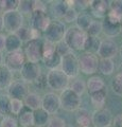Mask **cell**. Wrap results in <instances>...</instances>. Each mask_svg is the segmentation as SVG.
Instances as JSON below:
<instances>
[{
	"instance_id": "ab89813d",
	"label": "cell",
	"mask_w": 122,
	"mask_h": 127,
	"mask_svg": "<svg viewBox=\"0 0 122 127\" xmlns=\"http://www.w3.org/2000/svg\"><path fill=\"white\" fill-rule=\"evenodd\" d=\"M66 121L61 117L52 116L49 118V121L47 123V127H66Z\"/></svg>"
},
{
	"instance_id": "ac0fdd59",
	"label": "cell",
	"mask_w": 122,
	"mask_h": 127,
	"mask_svg": "<svg viewBox=\"0 0 122 127\" xmlns=\"http://www.w3.org/2000/svg\"><path fill=\"white\" fill-rule=\"evenodd\" d=\"M86 89H87L89 94H91L93 92H98V91H101V90H104L105 83L103 81V78L100 76L89 77L87 83H86Z\"/></svg>"
},
{
	"instance_id": "8992f818",
	"label": "cell",
	"mask_w": 122,
	"mask_h": 127,
	"mask_svg": "<svg viewBox=\"0 0 122 127\" xmlns=\"http://www.w3.org/2000/svg\"><path fill=\"white\" fill-rule=\"evenodd\" d=\"M66 30L67 29H66L64 22H62L60 20L51 21L49 27L47 28L46 31L44 32L46 40H48L52 43H57L58 41L64 39V35H65Z\"/></svg>"
},
{
	"instance_id": "52a82bcc",
	"label": "cell",
	"mask_w": 122,
	"mask_h": 127,
	"mask_svg": "<svg viewBox=\"0 0 122 127\" xmlns=\"http://www.w3.org/2000/svg\"><path fill=\"white\" fill-rule=\"evenodd\" d=\"M26 64V56L22 50L6 53L4 57V66L11 72H20Z\"/></svg>"
},
{
	"instance_id": "7dc6e473",
	"label": "cell",
	"mask_w": 122,
	"mask_h": 127,
	"mask_svg": "<svg viewBox=\"0 0 122 127\" xmlns=\"http://www.w3.org/2000/svg\"><path fill=\"white\" fill-rule=\"evenodd\" d=\"M90 6V1H74V9L77 11H84Z\"/></svg>"
},
{
	"instance_id": "2e32d148",
	"label": "cell",
	"mask_w": 122,
	"mask_h": 127,
	"mask_svg": "<svg viewBox=\"0 0 122 127\" xmlns=\"http://www.w3.org/2000/svg\"><path fill=\"white\" fill-rule=\"evenodd\" d=\"M89 7L94 16L99 18H105L108 12L111 11V2L105 0H94V1H90Z\"/></svg>"
},
{
	"instance_id": "ee69618b",
	"label": "cell",
	"mask_w": 122,
	"mask_h": 127,
	"mask_svg": "<svg viewBox=\"0 0 122 127\" xmlns=\"http://www.w3.org/2000/svg\"><path fill=\"white\" fill-rule=\"evenodd\" d=\"M79 15V12L76 10V9H68L66 11V13L64 14V16H63V19L66 21V22H73L77 20V17Z\"/></svg>"
},
{
	"instance_id": "4dcf8cb0",
	"label": "cell",
	"mask_w": 122,
	"mask_h": 127,
	"mask_svg": "<svg viewBox=\"0 0 122 127\" xmlns=\"http://www.w3.org/2000/svg\"><path fill=\"white\" fill-rule=\"evenodd\" d=\"M10 101L11 98L7 96V94H0V116L1 117H6L11 113Z\"/></svg>"
},
{
	"instance_id": "f35d334b",
	"label": "cell",
	"mask_w": 122,
	"mask_h": 127,
	"mask_svg": "<svg viewBox=\"0 0 122 127\" xmlns=\"http://www.w3.org/2000/svg\"><path fill=\"white\" fill-rule=\"evenodd\" d=\"M23 101L21 100H15V98H11L10 101V110H11V113L13 114H18L21 112V110L23 109Z\"/></svg>"
},
{
	"instance_id": "74e56055",
	"label": "cell",
	"mask_w": 122,
	"mask_h": 127,
	"mask_svg": "<svg viewBox=\"0 0 122 127\" xmlns=\"http://www.w3.org/2000/svg\"><path fill=\"white\" fill-rule=\"evenodd\" d=\"M17 11L20 14H32L33 13V1H28V0H23L19 1Z\"/></svg>"
},
{
	"instance_id": "9f6ffc18",
	"label": "cell",
	"mask_w": 122,
	"mask_h": 127,
	"mask_svg": "<svg viewBox=\"0 0 122 127\" xmlns=\"http://www.w3.org/2000/svg\"><path fill=\"white\" fill-rule=\"evenodd\" d=\"M66 127H73V126H66Z\"/></svg>"
},
{
	"instance_id": "8d00e7d4",
	"label": "cell",
	"mask_w": 122,
	"mask_h": 127,
	"mask_svg": "<svg viewBox=\"0 0 122 127\" xmlns=\"http://www.w3.org/2000/svg\"><path fill=\"white\" fill-rule=\"evenodd\" d=\"M70 89H71L74 93H77L79 96H81L86 90V83L83 79H76L71 84V86H70Z\"/></svg>"
},
{
	"instance_id": "cb8c5ba5",
	"label": "cell",
	"mask_w": 122,
	"mask_h": 127,
	"mask_svg": "<svg viewBox=\"0 0 122 127\" xmlns=\"http://www.w3.org/2000/svg\"><path fill=\"white\" fill-rule=\"evenodd\" d=\"M33 118H34V126L42 127L47 125L50 116L42 108H38L33 111Z\"/></svg>"
},
{
	"instance_id": "816d5d0a",
	"label": "cell",
	"mask_w": 122,
	"mask_h": 127,
	"mask_svg": "<svg viewBox=\"0 0 122 127\" xmlns=\"http://www.w3.org/2000/svg\"><path fill=\"white\" fill-rule=\"evenodd\" d=\"M3 30V21H2V14H0V32Z\"/></svg>"
},
{
	"instance_id": "30bf717a",
	"label": "cell",
	"mask_w": 122,
	"mask_h": 127,
	"mask_svg": "<svg viewBox=\"0 0 122 127\" xmlns=\"http://www.w3.org/2000/svg\"><path fill=\"white\" fill-rule=\"evenodd\" d=\"M119 53V47L117 42L113 39L106 38L101 40L99 50L97 52V56L100 59H113Z\"/></svg>"
},
{
	"instance_id": "ba28073f",
	"label": "cell",
	"mask_w": 122,
	"mask_h": 127,
	"mask_svg": "<svg viewBox=\"0 0 122 127\" xmlns=\"http://www.w3.org/2000/svg\"><path fill=\"white\" fill-rule=\"evenodd\" d=\"M61 70L64 72L68 78L77 77L79 74V64L78 57L72 52L62 56L61 59Z\"/></svg>"
},
{
	"instance_id": "277c9868",
	"label": "cell",
	"mask_w": 122,
	"mask_h": 127,
	"mask_svg": "<svg viewBox=\"0 0 122 127\" xmlns=\"http://www.w3.org/2000/svg\"><path fill=\"white\" fill-rule=\"evenodd\" d=\"M99 59L100 58L97 56V54L85 52L78 58L79 71L87 75L96 73L98 71V66H99Z\"/></svg>"
},
{
	"instance_id": "f546056e",
	"label": "cell",
	"mask_w": 122,
	"mask_h": 127,
	"mask_svg": "<svg viewBox=\"0 0 122 127\" xmlns=\"http://www.w3.org/2000/svg\"><path fill=\"white\" fill-rule=\"evenodd\" d=\"M18 4V0H0V14L17 10Z\"/></svg>"
},
{
	"instance_id": "5b68a950",
	"label": "cell",
	"mask_w": 122,
	"mask_h": 127,
	"mask_svg": "<svg viewBox=\"0 0 122 127\" xmlns=\"http://www.w3.org/2000/svg\"><path fill=\"white\" fill-rule=\"evenodd\" d=\"M3 28L10 32V34H15L23 26V15L17 10L11 11L2 14Z\"/></svg>"
},
{
	"instance_id": "d590c367",
	"label": "cell",
	"mask_w": 122,
	"mask_h": 127,
	"mask_svg": "<svg viewBox=\"0 0 122 127\" xmlns=\"http://www.w3.org/2000/svg\"><path fill=\"white\" fill-rule=\"evenodd\" d=\"M112 89L118 95H122V72L115 75L112 81Z\"/></svg>"
},
{
	"instance_id": "f907efd6",
	"label": "cell",
	"mask_w": 122,
	"mask_h": 127,
	"mask_svg": "<svg viewBox=\"0 0 122 127\" xmlns=\"http://www.w3.org/2000/svg\"><path fill=\"white\" fill-rule=\"evenodd\" d=\"M5 35L0 33V52H2L5 48Z\"/></svg>"
},
{
	"instance_id": "7bdbcfd3",
	"label": "cell",
	"mask_w": 122,
	"mask_h": 127,
	"mask_svg": "<svg viewBox=\"0 0 122 127\" xmlns=\"http://www.w3.org/2000/svg\"><path fill=\"white\" fill-rule=\"evenodd\" d=\"M55 51H56L57 54L61 55V56H64V55L72 52V51L69 49V47L66 45V42L64 40H61L57 43H55Z\"/></svg>"
},
{
	"instance_id": "f6af8a7d",
	"label": "cell",
	"mask_w": 122,
	"mask_h": 127,
	"mask_svg": "<svg viewBox=\"0 0 122 127\" xmlns=\"http://www.w3.org/2000/svg\"><path fill=\"white\" fill-rule=\"evenodd\" d=\"M34 83V85L37 87V88L39 89H45L47 86H48V84H47V76L45 74H39V76L35 79V81L33 82Z\"/></svg>"
},
{
	"instance_id": "c3c4849f",
	"label": "cell",
	"mask_w": 122,
	"mask_h": 127,
	"mask_svg": "<svg viewBox=\"0 0 122 127\" xmlns=\"http://www.w3.org/2000/svg\"><path fill=\"white\" fill-rule=\"evenodd\" d=\"M34 11L46 12V4L42 1H33V12Z\"/></svg>"
},
{
	"instance_id": "8fae6325",
	"label": "cell",
	"mask_w": 122,
	"mask_h": 127,
	"mask_svg": "<svg viewBox=\"0 0 122 127\" xmlns=\"http://www.w3.org/2000/svg\"><path fill=\"white\" fill-rule=\"evenodd\" d=\"M113 113L107 108L98 109L91 114V124L94 127H108L113 123Z\"/></svg>"
},
{
	"instance_id": "9a60e30c",
	"label": "cell",
	"mask_w": 122,
	"mask_h": 127,
	"mask_svg": "<svg viewBox=\"0 0 122 127\" xmlns=\"http://www.w3.org/2000/svg\"><path fill=\"white\" fill-rule=\"evenodd\" d=\"M27 94H28V88L21 81L12 82L11 85L7 87V96L10 98L22 101V98H25Z\"/></svg>"
},
{
	"instance_id": "7402d4cb",
	"label": "cell",
	"mask_w": 122,
	"mask_h": 127,
	"mask_svg": "<svg viewBox=\"0 0 122 127\" xmlns=\"http://www.w3.org/2000/svg\"><path fill=\"white\" fill-rule=\"evenodd\" d=\"M13 82V72L6 68L4 65L0 66V90L7 89Z\"/></svg>"
},
{
	"instance_id": "f1b7e54d",
	"label": "cell",
	"mask_w": 122,
	"mask_h": 127,
	"mask_svg": "<svg viewBox=\"0 0 122 127\" xmlns=\"http://www.w3.org/2000/svg\"><path fill=\"white\" fill-rule=\"evenodd\" d=\"M100 42H101V40L98 37L87 36V38H86V41H85V45H84V50L87 53L96 54L98 52V50H99Z\"/></svg>"
},
{
	"instance_id": "e575fe53",
	"label": "cell",
	"mask_w": 122,
	"mask_h": 127,
	"mask_svg": "<svg viewBox=\"0 0 122 127\" xmlns=\"http://www.w3.org/2000/svg\"><path fill=\"white\" fill-rule=\"evenodd\" d=\"M31 32H32L31 28L22 26L20 29H19L16 33H15V35H16V36L20 39L22 42L23 41H30V40H32V35H31Z\"/></svg>"
},
{
	"instance_id": "4316f807",
	"label": "cell",
	"mask_w": 122,
	"mask_h": 127,
	"mask_svg": "<svg viewBox=\"0 0 122 127\" xmlns=\"http://www.w3.org/2000/svg\"><path fill=\"white\" fill-rule=\"evenodd\" d=\"M102 32L109 38H113L117 36L120 33V26L118 25H113V23L108 22L106 19L102 22Z\"/></svg>"
},
{
	"instance_id": "7a4b0ae2",
	"label": "cell",
	"mask_w": 122,
	"mask_h": 127,
	"mask_svg": "<svg viewBox=\"0 0 122 127\" xmlns=\"http://www.w3.org/2000/svg\"><path fill=\"white\" fill-rule=\"evenodd\" d=\"M58 97H60L61 108L64 110L72 112V111H77L80 108L81 96L74 93L70 88H66L65 90H63L61 94L58 95Z\"/></svg>"
},
{
	"instance_id": "60d3db41",
	"label": "cell",
	"mask_w": 122,
	"mask_h": 127,
	"mask_svg": "<svg viewBox=\"0 0 122 127\" xmlns=\"http://www.w3.org/2000/svg\"><path fill=\"white\" fill-rule=\"evenodd\" d=\"M105 19L108 22L113 23V25L121 26V23H122V15L116 13V12H113V11H109L108 12V14L105 17Z\"/></svg>"
},
{
	"instance_id": "bcb514c9",
	"label": "cell",
	"mask_w": 122,
	"mask_h": 127,
	"mask_svg": "<svg viewBox=\"0 0 122 127\" xmlns=\"http://www.w3.org/2000/svg\"><path fill=\"white\" fill-rule=\"evenodd\" d=\"M111 11L122 15V0H115L111 2Z\"/></svg>"
},
{
	"instance_id": "44dd1931",
	"label": "cell",
	"mask_w": 122,
	"mask_h": 127,
	"mask_svg": "<svg viewBox=\"0 0 122 127\" xmlns=\"http://www.w3.org/2000/svg\"><path fill=\"white\" fill-rule=\"evenodd\" d=\"M21 46H22V41L15 34H9L5 37V48H4V50L7 53L21 50Z\"/></svg>"
},
{
	"instance_id": "9c48e42d",
	"label": "cell",
	"mask_w": 122,
	"mask_h": 127,
	"mask_svg": "<svg viewBox=\"0 0 122 127\" xmlns=\"http://www.w3.org/2000/svg\"><path fill=\"white\" fill-rule=\"evenodd\" d=\"M23 53H25L26 59H28V62L37 64L42 58V41L41 39L28 41Z\"/></svg>"
},
{
	"instance_id": "d6986e66",
	"label": "cell",
	"mask_w": 122,
	"mask_h": 127,
	"mask_svg": "<svg viewBox=\"0 0 122 127\" xmlns=\"http://www.w3.org/2000/svg\"><path fill=\"white\" fill-rule=\"evenodd\" d=\"M18 124H20L21 127H33L34 126V118L33 111L30 110L27 107H23L21 112L18 114Z\"/></svg>"
},
{
	"instance_id": "603a6c76",
	"label": "cell",
	"mask_w": 122,
	"mask_h": 127,
	"mask_svg": "<svg viewBox=\"0 0 122 127\" xmlns=\"http://www.w3.org/2000/svg\"><path fill=\"white\" fill-rule=\"evenodd\" d=\"M90 101H91V104L93 105L94 108H96V110L104 108L105 103H106V91H105V89L98 91V92L91 93L90 94Z\"/></svg>"
},
{
	"instance_id": "6f0895ef",
	"label": "cell",
	"mask_w": 122,
	"mask_h": 127,
	"mask_svg": "<svg viewBox=\"0 0 122 127\" xmlns=\"http://www.w3.org/2000/svg\"><path fill=\"white\" fill-rule=\"evenodd\" d=\"M108 127H113V126H112V125H111V126H108Z\"/></svg>"
},
{
	"instance_id": "b9f144b4",
	"label": "cell",
	"mask_w": 122,
	"mask_h": 127,
	"mask_svg": "<svg viewBox=\"0 0 122 127\" xmlns=\"http://www.w3.org/2000/svg\"><path fill=\"white\" fill-rule=\"evenodd\" d=\"M0 127H18V121L11 116L3 117L0 121Z\"/></svg>"
},
{
	"instance_id": "83f0119b",
	"label": "cell",
	"mask_w": 122,
	"mask_h": 127,
	"mask_svg": "<svg viewBox=\"0 0 122 127\" xmlns=\"http://www.w3.org/2000/svg\"><path fill=\"white\" fill-rule=\"evenodd\" d=\"M98 70L104 75H111L115 70V63L113 59H99Z\"/></svg>"
},
{
	"instance_id": "5bb4252c",
	"label": "cell",
	"mask_w": 122,
	"mask_h": 127,
	"mask_svg": "<svg viewBox=\"0 0 122 127\" xmlns=\"http://www.w3.org/2000/svg\"><path fill=\"white\" fill-rule=\"evenodd\" d=\"M41 74V67L38 64L26 62L22 69L20 70V75L23 82L26 83H33Z\"/></svg>"
},
{
	"instance_id": "91938a15",
	"label": "cell",
	"mask_w": 122,
	"mask_h": 127,
	"mask_svg": "<svg viewBox=\"0 0 122 127\" xmlns=\"http://www.w3.org/2000/svg\"><path fill=\"white\" fill-rule=\"evenodd\" d=\"M90 127H91V126H90Z\"/></svg>"
},
{
	"instance_id": "ffe728a7",
	"label": "cell",
	"mask_w": 122,
	"mask_h": 127,
	"mask_svg": "<svg viewBox=\"0 0 122 127\" xmlns=\"http://www.w3.org/2000/svg\"><path fill=\"white\" fill-rule=\"evenodd\" d=\"M76 121L79 127H90L91 125V114L87 109L79 108L76 113Z\"/></svg>"
},
{
	"instance_id": "680465c9",
	"label": "cell",
	"mask_w": 122,
	"mask_h": 127,
	"mask_svg": "<svg viewBox=\"0 0 122 127\" xmlns=\"http://www.w3.org/2000/svg\"><path fill=\"white\" fill-rule=\"evenodd\" d=\"M33 127H37V126H33Z\"/></svg>"
},
{
	"instance_id": "3957f363",
	"label": "cell",
	"mask_w": 122,
	"mask_h": 127,
	"mask_svg": "<svg viewBox=\"0 0 122 127\" xmlns=\"http://www.w3.org/2000/svg\"><path fill=\"white\" fill-rule=\"evenodd\" d=\"M47 76V84L52 90L63 91L67 88L69 84V78L64 74L61 69L50 70Z\"/></svg>"
},
{
	"instance_id": "4fadbf2b",
	"label": "cell",
	"mask_w": 122,
	"mask_h": 127,
	"mask_svg": "<svg viewBox=\"0 0 122 127\" xmlns=\"http://www.w3.org/2000/svg\"><path fill=\"white\" fill-rule=\"evenodd\" d=\"M41 108L44 109L47 113L55 114L61 108V103L58 95L54 92H48L41 97Z\"/></svg>"
},
{
	"instance_id": "d4e9b609",
	"label": "cell",
	"mask_w": 122,
	"mask_h": 127,
	"mask_svg": "<svg viewBox=\"0 0 122 127\" xmlns=\"http://www.w3.org/2000/svg\"><path fill=\"white\" fill-rule=\"evenodd\" d=\"M92 20L93 19L91 18V16L89 14H87L86 12H81V13H79L78 17H77L76 27L86 32L88 29V27L90 26V23L92 22Z\"/></svg>"
},
{
	"instance_id": "681fc988",
	"label": "cell",
	"mask_w": 122,
	"mask_h": 127,
	"mask_svg": "<svg viewBox=\"0 0 122 127\" xmlns=\"http://www.w3.org/2000/svg\"><path fill=\"white\" fill-rule=\"evenodd\" d=\"M112 126L113 127H122V113L117 114V116L113 119Z\"/></svg>"
},
{
	"instance_id": "db71d44e",
	"label": "cell",
	"mask_w": 122,
	"mask_h": 127,
	"mask_svg": "<svg viewBox=\"0 0 122 127\" xmlns=\"http://www.w3.org/2000/svg\"><path fill=\"white\" fill-rule=\"evenodd\" d=\"M120 33L122 34V23H121V26H120Z\"/></svg>"
},
{
	"instance_id": "f5cc1de1",
	"label": "cell",
	"mask_w": 122,
	"mask_h": 127,
	"mask_svg": "<svg viewBox=\"0 0 122 127\" xmlns=\"http://www.w3.org/2000/svg\"><path fill=\"white\" fill-rule=\"evenodd\" d=\"M2 63H3V55L1 52H0V66L2 65Z\"/></svg>"
},
{
	"instance_id": "836d02e7",
	"label": "cell",
	"mask_w": 122,
	"mask_h": 127,
	"mask_svg": "<svg viewBox=\"0 0 122 127\" xmlns=\"http://www.w3.org/2000/svg\"><path fill=\"white\" fill-rule=\"evenodd\" d=\"M55 52V43H52L48 40H45L42 42V61L51 57Z\"/></svg>"
},
{
	"instance_id": "1f68e13d",
	"label": "cell",
	"mask_w": 122,
	"mask_h": 127,
	"mask_svg": "<svg viewBox=\"0 0 122 127\" xmlns=\"http://www.w3.org/2000/svg\"><path fill=\"white\" fill-rule=\"evenodd\" d=\"M61 59H62V56L55 52L51 57L45 59L44 63H45V65H46L47 68H49L50 70L58 69V67L61 66Z\"/></svg>"
},
{
	"instance_id": "6da1fadb",
	"label": "cell",
	"mask_w": 122,
	"mask_h": 127,
	"mask_svg": "<svg viewBox=\"0 0 122 127\" xmlns=\"http://www.w3.org/2000/svg\"><path fill=\"white\" fill-rule=\"evenodd\" d=\"M87 36L88 35L85 31L73 26L66 30L63 40L66 42V45L71 51H81L84 50V45Z\"/></svg>"
},
{
	"instance_id": "484cf974",
	"label": "cell",
	"mask_w": 122,
	"mask_h": 127,
	"mask_svg": "<svg viewBox=\"0 0 122 127\" xmlns=\"http://www.w3.org/2000/svg\"><path fill=\"white\" fill-rule=\"evenodd\" d=\"M68 9L69 7L67 6L65 1H53L50 6L51 13L56 18H63V16H64V14Z\"/></svg>"
},
{
	"instance_id": "11a10c76",
	"label": "cell",
	"mask_w": 122,
	"mask_h": 127,
	"mask_svg": "<svg viewBox=\"0 0 122 127\" xmlns=\"http://www.w3.org/2000/svg\"><path fill=\"white\" fill-rule=\"evenodd\" d=\"M120 54H121V57H122V47H121V49H120Z\"/></svg>"
},
{
	"instance_id": "e0dca14e",
	"label": "cell",
	"mask_w": 122,
	"mask_h": 127,
	"mask_svg": "<svg viewBox=\"0 0 122 127\" xmlns=\"http://www.w3.org/2000/svg\"><path fill=\"white\" fill-rule=\"evenodd\" d=\"M23 105L30 110H36L38 108H41V97L35 92H28L26 97L23 98Z\"/></svg>"
},
{
	"instance_id": "7c38bea8",
	"label": "cell",
	"mask_w": 122,
	"mask_h": 127,
	"mask_svg": "<svg viewBox=\"0 0 122 127\" xmlns=\"http://www.w3.org/2000/svg\"><path fill=\"white\" fill-rule=\"evenodd\" d=\"M51 23V19L46 12L34 11L31 14V28L36 31L45 32Z\"/></svg>"
},
{
	"instance_id": "d6a6232c",
	"label": "cell",
	"mask_w": 122,
	"mask_h": 127,
	"mask_svg": "<svg viewBox=\"0 0 122 127\" xmlns=\"http://www.w3.org/2000/svg\"><path fill=\"white\" fill-rule=\"evenodd\" d=\"M86 33H87L88 36L98 37L102 33V22L98 20H92V22L88 27L87 31H86Z\"/></svg>"
}]
</instances>
